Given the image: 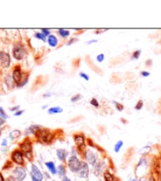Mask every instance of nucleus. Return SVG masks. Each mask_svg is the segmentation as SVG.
<instances>
[{
	"mask_svg": "<svg viewBox=\"0 0 161 181\" xmlns=\"http://www.w3.org/2000/svg\"><path fill=\"white\" fill-rule=\"evenodd\" d=\"M35 135L37 136L38 140L43 143H48V142L51 141V140L53 139V135L50 132L49 130L46 129V128H40Z\"/></svg>",
	"mask_w": 161,
	"mask_h": 181,
	"instance_id": "obj_1",
	"label": "nucleus"
},
{
	"mask_svg": "<svg viewBox=\"0 0 161 181\" xmlns=\"http://www.w3.org/2000/svg\"><path fill=\"white\" fill-rule=\"evenodd\" d=\"M25 55V49L21 43H16L13 48V56L17 60H21Z\"/></svg>",
	"mask_w": 161,
	"mask_h": 181,
	"instance_id": "obj_2",
	"label": "nucleus"
},
{
	"mask_svg": "<svg viewBox=\"0 0 161 181\" xmlns=\"http://www.w3.org/2000/svg\"><path fill=\"white\" fill-rule=\"evenodd\" d=\"M80 166H81V162L76 156H72L69 157V161H68V166L73 173H78Z\"/></svg>",
	"mask_w": 161,
	"mask_h": 181,
	"instance_id": "obj_3",
	"label": "nucleus"
},
{
	"mask_svg": "<svg viewBox=\"0 0 161 181\" xmlns=\"http://www.w3.org/2000/svg\"><path fill=\"white\" fill-rule=\"evenodd\" d=\"M14 176L17 181H22L24 180L25 178L26 177V171L24 168L22 167H17L13 172Z\"/></svg>",
	"mask_w": 161,
	"mask_h": 181,
	"instance_id": "obj_4",
	"label": "nucleus"
},
{
	"mask_svg": "<svg viewBox=\"0 0 161 181\" xmlns=\"http://www.w3.org/2000/svg\"><path fill=\"white\" fill-rule=\"evenodd\" d=\"M0 62L4 68H8L11 66V57L5 51H0Z\"/></svg>",
	"mask_w": 161,
	"mask_h": 181,
	"instance_id": "obj_5",
	"label": "nucleus"
},
{
	"mask_svg": "<svg viewBox=\"0 0 161 181\" xmlns=\"http://www.w3.org/2000/svg\"><path fill=\"white\" fill-rule=\"evenodd\" d=\"M12 77L14 81L16 83V84H18L21 81L23 78V74L22 72H21V69L20 66H16L14 69V71H13V75Z\"/></svg>",
	"mask_w": 161,
	"mask_h": 181,
	"instance_id": "obj_6",
	"label": "nucleus"
},
{
	"mask_svg": "<svg viewBox=\"0 0 161 181\" xmlns=\"http://www.w3.org/2000/svg\"><path fill=\"white\" fill-rule=\"evenodd\" d=\"M11 157H12V160L17 164L23 165V163H24L23 153L20 150H15V151L13 152Z\"/></svg>",
	"mask_w": 161,
	"mask_h": 181,
	"instance_id": "obj_7",
	"label": "nucleus"
},
{
	"mask_svg": "<svg viewBox=\"0 0 161 181\" xmlns=\"http://www.w3.org/2000/svg\"><path fill=\"white\" fill-rule=\"evenodd\" d=\"M78 173L80 177L86 178L88 175V167L87 163L85 162H81L79 169L78 171Z\"/></svg>",
	"mask_w": 161,
	"mask_h": 181,
	"instance_id": "obj_8",
	"label": "nucleus"
},
{
	"mask_svg": "<svg viewBox=\"0 0 161 181\" xmlns=\"http://www.w3.org/2000/svg\"><path fill=\"white\" fill-rule=\"evenodd\" d=\"M31 176H34L36 179L38 181H42L43 180V175H42L41 172L40 171V169H38L37 166H36L35 165H32L31 167Z\"/></svg>",
	"mask_w": 161,
	"mask_h": 181,
	"instance_id": "obj_9",
	"label": "nucleus"
},
{
	"mask_svg": "<svg viewBox=\"0 0 161 181\" xmlns=\"http://www.w3.org/2000/svg\"><path fill=\"white\" fill-rule=\"evenodd\" d=\"M85 157H86L87 162L89 163V164L92 165V166H95L96 162V156L95 153H93L91 150H88L85 153Z\"/></svg>",
	"mask_w": 161,
	"mask_h": 181,
	"instance_id": "obj_10",
	"label": "nucleus"
},
{
	"mask_svg": "<svg viewBox=\"0 0 161 181\" xmlns=\"http://www.w3.org/2000/svg\"><path fill=\"white\" fill-rule=\"evenodd\" d=\"M74 141L76 145L79 147V148H85V138H84L83 136H81V135H77V136H75Z\"/></svg>",
	"mask_w": 161,
	"mask_h": 181,
	"instance_id": "obj_11",
	"label": "nucleus"
},
{
	"mask_svg": "<svg viewBox=\"0 0 161 181\" xmlns=\"http://www.w3.org/2000/svg\"><path fill=\"white\" fill-rule=\"evenodd\" d=\"M21 150L24 152L25 153H29L31 152L32 150V144L29 140H25L23 142L21 145H20Z\"/></svg>",
	"mask_w": 161,
	"mask_h": 181,
	"instance_id": "obj_12",
	"label": "nucleus"
},
{
	"mask_svg": "<svg viewBox=\"0 0 161 181\" xmlns=\"http://www.w3.org/2000/svg\"><path fill=\"white\" fill-rule=\"evenodd\" d=\"M58 39L56 36L54 35H50L47 38V43H48L49 46L51 47H56L58 45Z\"/></svg>",
	"mask_w": 161,
	"mask_h": 181,
	"instance_id": "obj_13",
	"label": "nucleus"
},
{
	"mask_svg": "<svg viewBox=\"0 0 161 181\" xmlns=\"http://www.w3.org/2000/svg\"><path fill=\"white\" fill-rule=\"evenodd\" d=\"M68 152L66 150H63V149H59V150H57V156L59 158V160L65 161Z\"/></svg>",
	"mask_w": 161,
	"mask_h": 181,
	"instance_id": "obj_14",
	"label": "nucleus"
},
{
	"mask_svg": "<svg viewBox=\"0 0 161 181\" xmlns=\"http://www.w3.org/2000/svg\"><path fill=\"white\" fill-rule=\"evenodd\" d=\"M45 165H46V166L47 167V169H49V171H50L52 174H56V173H57V170H56V166H55V164H54L53 162H46Z\"/></svg>",
	"mask_w": 161,
	"mask_h": 181,
	"instance_id": "obj_15",
	"label": "nucleus"
},
{
	"mask_svg": "<svg viewBox=\"0 0 161 181\" xmlns=\"http://www.w3.org/2000/svg\"><path fill=\"white\" fill-rule=\"evenodd\" d=\"M62 109L60 106H53L48 110L49 114H56L62 112Z\"/></svg>",
	"mask_w": 161,
	"mask_h": 181,
	"instance_id": "obj_16",
	"label": "nucleus"
},
{
	"mask_svg": "<svg viewBox=\"0 0 161 181\" xmlns=\"http://www.w3.org/2000/svg\"><path fill=\"white\" fill-rule=\"evenodd\" d=\"M20 136H21V131H20L19 130H14V131H12L10 133L9 137H10L12 140H14L17 138H18Z\"/></svg>",
	"mask_w": 161,
	"mask_h": 181,
	"instance_id": "obj_17",
	"label": "nucleus"
},
{
	"mask_svg": "<svg viewBox=\"0 0 161 181\" xmlns=\"http://www.w3.org/2000/svg\"><path fill=\"white\" fill-rule=\"evenodd\" d=\"M104 179H105V181H117L115 177L112 174H111L109 172H106L104 173Z\"/></svg>",
	"mask_w": 161,
	"mask_h": 181,
	"instance_id": "obj_18",
	"label": "nucleus"
},
{
	"mask_svg": "<svg viewBox=\"0 0 161 181\" xmlns=\"http://www.w3.org/2000/svg\"><path fill=\"white\" fill-rule=\"evenodd\" d=\"M59 34L62 37H63V38H66V37H68V36H69V31L63 29V28H60V29L59 30Z\"/></svg>",
	"mask_w": 161,
	"mask_h": 181,
	"instance_id": "obj_19",
	"label": "nucleus"
},
{
	"mask_svg": "<svg viewBox=\"0 0 161 181\" xmlns=\"http://www.w3.org/2000/svg\"><path fill=\"white\" fill-rule=\"evenodd\" d=\"M40 128V127L38 125H33L28 128V132L33 133V134H36V132L37 131V130H38Z\"/></svg>",
	"mask_w": 161,
	"mask_h": 181,
	"instance_id": "obj_20",
	"label": "nucleus"
},
{
	"mask_svg": "<svg viewBox=\"0 0 161 181\" xmlns=\"http://www.w3.org/2000/svg\"><path fill=\"white\" fill-rule=\"evenodd\" d=\"M123 142L122 141V140H119V141L117 142V143H116L115 146H114V151H115L116 153H118L120 150V149H121V147H123Z\"/></svg>",
	"mask_w": 161,
	"mask_h": 181,
	"instance_id": "obj_21",
	"label": "nucleus"
},
{
	"mask_svg": "<svg viewBox=\"0 0 161 181\" xmlns=\"http://www.w3.org/2000/svg\"><path fill=\"white\" fill-rule=\"evenodd\" d=\"M35 37L40 40H43V41H45L46 40V36L42 32H37L35 34Z\"/></svg>",
	"mask_w": 161,
	"mask_h": 181,
	"instance_id": "obj_22",
	"label": "nucleus"
},
{
	"mask_svg": "<svg viewBox=\"0 0 161 181\" xmlns=\"http://www.w3.org/2000/svg\"><path fill=\"white\" fill-rule=\"evenodd\" d=\"M58 173L60 176H64L65 173H66V170H65V168L63 166H59L58 168Z\"/></svg>",
	"mask_w": 161,
	"mask_h": 181,
	"instance_id": "obj_23",
	"label": "nucleus"
},
{
	"mask_svg": "<svg viewBox=\"0 0 161 181\" xmlns=\"http://www.w3.org/2000/svg\"><path fill=\"white\" fill-rule=\"evenodd\" d=\"M141 54V51L140 50H135L133 52V54H132V58L133 59H138L139 57H140Z\"/></svg>",
	"mask_w": 161,
	"mask_h": 181,
	"instance_id": "obj_24",
	"label": "nucleus"
},
{
	"mask_svg": "<svg viewBox=\"0 0 161 181\" xmlns=\"http://www.w3.org/2000/svg\"><path fill=\"white\" fill-rule=\"evenodd\" d=\"M143 106H144V102H143V101L139 100L138 102H137V103L136 104L135 109L136 110H141L142 109Z\"/></svg>",
	"mask_w": 161,
	"mask_h": 181,
	"instance_id": "obj_25",
	"label": "nucleus"
},
{
	"mask_svg": "<svg viewBox=\"0 0 161 181\" xmlns=\"http://www.w3.org/2000/svg\"><path fill=\"white\" fill-rule=\"evenodd\" d=\"M81 98H82V96H81V95L78 94V95H74V96H73L72 98H71V102H78V101H79Z\"/></svg>",
	"mask_w": 161,
	"mask_h": 181,
	"instance_id": "obj_26",
	"label": "nucleus"
},
{
	"mask_svg": "<svg viewBox=\"0 0 161 181\" xmlns=\"http://www.w3.org/2000/svg\"><path fill=\"white\" fill-rule=\"evenodd\" d=\"M0 117H2V118H3V119H7V118H8V116L6 114L5 111L3 110V109H2V107H0Z\"/></svg>",
	"mask_w": 161,
	"mask_h": 181,
	"instance_id": "obj_27",
	"label": "nucleus"
},
{
	"mask_svg": "<svg viewBox=\"0 0 161 181\" xmlns=\"http://www.w3.org/2000/svg\"><path fill=\"white\" fill-rule=\"evenodd\" d=\"M90 103H91V105H92L93 106L99 107V102H98V101L96 100V98H92L90 101Z\"/></svg>",
	"mask_w": 161,
	"mask_h": 181,
	"instance_id": "obj_28",
	"label": "nucleus"
},
{
	"mask_svg": "<svg viewBox=\"0 0 161 181\" xmlns=\"http://www.w3.org/2000/svg\"><path fill=\"white\" fill-rule=\"evenodd\" d=\"M104 60V54H100L96 56V61L98 62H102Z\"/></svg>",
	"mask_w": 161,
	"mask_h": 181,
	"instance_id": "obj_29",
	"label": "nucleus"
},
{
	"mask_svg": "<svg viewBox=\"0 0 161 181\" xmlns=\"http://www.w3.org/2000/svg\"><path fill=\"white\" fill-rule=\"evenodd\" d=\"M80 76L83 78V79H85V80H89V76H88V75L86 74V73H85V72H80Z\"/></svg>",
	"mask_w": 161,
	"mask_h": 181,
	"instance_id": "obj_30",
	"label": "nucleus"
},
{
	"mask_svg": "<svg viewBox=\"0 0 161 181\" xmlns=\"http://www.w3.org/2000/svg\"><path fill=\"white\" fill-rule=\"evenodd\" d=\"M41 32H42V33H43V35H44V36H50V30L49 29H47V28H43V29H41Z\"/></svg>",
	"mask_w": 161,
	"mask_h": 181,
	"instance_id": "obj_31",
	"label": "nucleus"
},
{
	"mask_svg": "<svg viewBox=\"0 0 161 181\" xmlns=\"http://www.w3.org/2000/svg\"><path fill=\"white\" fill-rule=\"evenodd\" d=\"M114 104H115V106H116V108H117V110H118L122 111L123 110V108H124V106H123L122 105V104L118 103V102H114Z\"/></svg>",
	"mask_w": 161,
	"mask_h": 181,
	"instance_id": "obj_32",
	"label": "nucleus"
},
{
	"mask_svg": "<svg viewBox=\"0 0 161 181\" xmlns=\"http://www.w3.org/2000/svg\"><path fill=\"white\" fill-rule=\"evenodd\" d=\"M141 75L144 77H148L150 75V72H147V71H142V72H141Z\"/></svg>",
	"mask_w": 161,
	"mask_h": 181,
	"instance_id": "obj_33",
	"label": "nucleus"
},
{
	"mask_svg": "<svg viewBox=\"0 0 161 181\" xmlns=\"http://www.w3.org/2000/svg\"><path fill=\"white\" fill-rule=\"evenodd\" d=\"M77 41H78V40H77L76 38H72V39H70V40H69V42H68L67 45H68V46H70L71 44H73L74 43H75V42H77Z\"/></svg>",
	"mask_w": 161,
	"mask_h": 181,
	"instance_id": "obj_34",
	"label": "nucleus"
},
{
	"mask_svg": "<svg viewBox=\"0 0 161 181\" xmlns=\"http://www.w3.org/2000/svg\"><path fill=\"white\" fill-rule=\"evenodd\" d=\"M24 113V110H18L14 114V116H21Z\"/></svg>",
	"mask_w": 161,
	"mask_h": 181,
	"instance_id": "obj_35",
	"label": "nucleus"
},
{
	"mask_svg": "<svg viewBox=\"0 0 161 181\" xmlns=\"http://www.w3.org/2000/svg\"><path fill=\"white\" fill-rule=\"evenodd\" d=\"M4 123H5V120H4L3 118H2V117H0V125L3 124Z\"/></svg>",
	"mask_w": 161,
	"mask_h": 181,
	"instance_id": "obj_36",
	"label": "nucleus"
},
{
	"mask_svg": "<svg viewBox=\"0 0 161 181\" xmlns=\"http://www.w3.org/2000/svg\"><path fill=\"white\" fill-rule=\"evenodd\" d=\"M7 140H3V141H2V146H7Z\"/></svg>",
	"mask_w": 161,
	"mask_h": 181,
	"instance_id": "obj_37",
	"label": "nucleus"
},
{
	"mask_svg": "<svg viewBox=\"0 0 161 181\" xmlns=\"http://www.w3.org/2000/svg\"><path fill=\"white\" fill-rule=\"evenodd\" d=\"M96 42H97V40H90V41L88 42V44H91V43H96Z\"/></svg>",
	"mask_w": 161,
	"mask_h": 181,
	"instance_id": "obj_38",
	"label": "nucleus"
},
{
	"mask_svg": "<svg viewBox=\"0 0 161 181\" xmlns=\"http://www.w3.org/2000/svg\"><path fill=\"white\" fill-rule=\"evenodd\" d=\"M18 108H19V106H15V107H14V108H12V109H11V111H14V110H18Z\"/></svg>",
	"mask_w": 161,
	"mask_h": 181,
	"instance_id": "obj_39",
	"label": "nucleus"
},
{
	"mask_svg": "<svg viewBox=\"0 0 161 181\" xmlns=\"http://www.w3.org/2000/svg\"><path fill=\"white\" fill-rule=\"evenodd\" d=\"M62 181H70V179H69L68 177H66V176H64L63 179H62Z\"/></svg>",
	"mask_w": 161,
	"mask_h": 181,
	"instance_id": "obj_40",
	"label": "nucleus"
},
{
	"mask_svg": "<svg viewBox=\"0 0 161 181\" xmlns=\"http://www.w3.org/2000/svg\"><path fill=\"white\" fill-rule=\"evenodd\" d=\"M0 181H4V178L2 176V173H0Z\"/></svg>",
	"mask_w": 161,
	"mask_h": 181,
	"instance_id": "obj_41",
	"label": "nucleus"
},
{
	"mask_svg": "<svg viewBox=\"0 0 161 181\" xmlns=\"http://www.w3.org/2000/svg\"><path fill=\"white\" fill-rule=\"evenodd\" d=\"M149 181H156V180H155V179L153 177H150L149 179Z\"/></svg>",
	"mask_w": 161,
	"mask_h": 181,
	"instance_id": "obj_42",
	"label": "nucleus"
},
{
	"mask_svg": "<svg viewBox=\"0 0 161 181\" xmlns=\"http://www.w3.org/2000/svg\"><path fill=\"white\" fill-rule=\"evenodd\" d=\"M32 176V179H33V181H38L37 179H36V178L34 177V176Z\"/></svg>",
	"mask_w": 161,
	"mask_h": 181,
	"instance_id": "obj_43",
	"label": "nucleus"
},
{
	"mask_svg": "<svg viewBox=\"0 0 161 181\" xmlns=\"http://www.w3.org/2000/svg\"><path fill=\"white\" fill-rule=\"evenodd\" d=\"M131 181H137V180H136V179H132Z\"/></svg>",
	"mask_w": 161,
	"mask_h": 181,
	"instance_id": "obj_44",
	"label": "nucleus"
},
{
	"mask_svg": "<svg viewBox=\"0 0 161 181\" xmlns=\"http://www.w3.org/2000/svg\"><path fill=\"white\" fill-rule=\"evenodd\" d=\"M0 133H1V128H0Z\"/></svg>",
	"mask_w": 161,
	"mask_h": 181,
	"instance_id": "obj_45",
	"label": "nucleus"
}]
</instances>
